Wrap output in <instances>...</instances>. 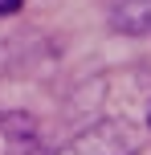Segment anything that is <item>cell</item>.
<instances>
[{"label":"cell","mask_w":151,"mask_h":155,"mask_svg":"<svg viewBox=\"0 0 151 155\" xmlns=\"http://www.w3.org/2000/svg\"><path fill=\"white\" fill-rule=\"evenodd\" d=\"M21 4H25V0H0V16H12Z\"/></svg>","instance_id":"cell-2"},{"label":"cell","mask_w":151,"mask_h":155,"mask_svg":"<svg viewBox=\"0 0 151 155\" xmlns=\"http://www.w3.org/2000/svg\"><path fill=\"white\" fill-rule=\"evenodd\" d=\"M147 123H151V106H147Z\"/></svg>","instance_id":"cell-3"},{"label":"cell","mask_w":151,"mask_h":155,"mask_svg":"<svg viewBox=\"0 0 151 155\" xmlns=\"http://www.w3.org/2000/svg\"><path fill=\"white\" fill-rule=\"evenodd\" d=\"M110 21L123 33H151V0H110Z\"/></svg>","instance_id":"cell-1"}]
</instances>
